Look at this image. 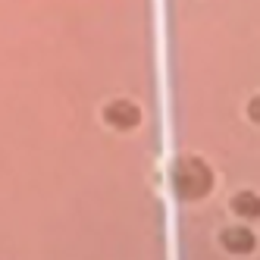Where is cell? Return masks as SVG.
<instances>
[{
	"instance_id": "cell-1",
	"label": "cell",
	"mask_w": 260,
	"mask_h": 260,
	"mask_svg": "<svg viewBox=\"0 0 260 260\" xmlns=\"http://www.w3.org/2000/svg\"><path fill=\"white\" fill-rule=\"evenodd\" d=\"M173 188L182 201H201L213 188V173L201 157H179L173 163Z\"/></svg>"
},
{
	"instance_id": "cell-5",
	"label": "cell",
	"mask_w": 260,
	"mask_h": 260,
	"mask_svg": "<svg viewBox=\"0 0 260 260\" xmlns=\"http://www.w3.org/2000/svg\"><path fill=\"white\" fill-rule=\"evenodd\" d=\"M248 116L260 125V94H254V98L248 101Z\"/></svg>"
},
{
	"instance_id": "cell-4",
	"label": "cell",
	"mask_w": 260,
	"mask_h": 260,
	"mask_svg": "<svg viewBox=\"0 0 260 260\" xmlns=\"http://www.w3.org/2000/svg\"><path fill=\"white\" fill-rule=\"evenodd\" d=\"M229 207L245 219H260V194L257 191H238V194H232Z\"/></svg>"
},
{
	"instance_id": "cell-3",
	"label": "cell",
	"mask_w": 260,
	"mask_h": 260,
	"mask_svg": "<svg viewBox=\"0 0 260 260\" xmlns=\"http://www.w3.org/2000/svg\"><path fill=\"white\" fill-rule=\"evenodd\" d=\"M219 245L229 254H251L257 248V235L248 226H229L219 232Z\"/></svg>"
},
{
	"instance_id": "cell-2",
	"label": "cell",
	"mask_w": 260,
	"mask_h": 260,
	"mask_svg": "<svg viewBox=\"0 0 260 260\" xmlns=\"http://www.w3.org/2000/svg\"><path fill=\"white\" fill-rule=\"evenodd\" d=\"M104 122L116 132H132L141 125V107L128 98H113L104 107Z\"/></svg>"
}]
</instances>
